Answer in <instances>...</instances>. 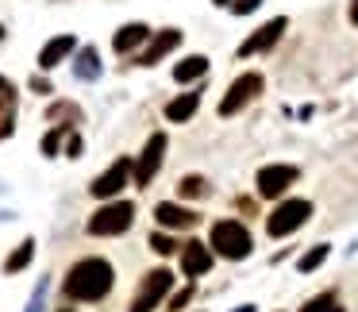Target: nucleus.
Masks as SVG:
<instances>
[{"label":"nucleus","instance_id":"1","mask_svg":"<svg viewBox=\"0 0 358 312\" xmlns=\"http://www.w3.org/2000/svg\"><path fill=\"white\" fill-rule=\"evenodd\" d=\"M112 266L104 258H81L70 274H66V293L78 297V301H101L112 289Z\"/></svg>","mask_w":358,"mask_h":312},{"label":"nucleus","instance_id":"2","mask_svg":"<svg viewBox=\"0 0 358 312\" xmlns=\"http://www.w3.org/2000/svg\"><path fill=\"white\" fill-rule=\"evenodd\" d=\"M212 250L224 258H247L250 255V232L239 220H220V224H212Z\"/></svg>","mask_w":358,"mask_h":312},{"label":"nucleus","instance_id":"3","mask_svg":"<svg viewBox=\"0 0 358 312\" xmlns=\"http://www.w3.org/2000/svg\"><path fill=\"white\" fill-rule=\"evenodd\" d=\"M312 216V204L301 201V197H293V201H281L278 208H273V216L266 220V232L273 235V239H285V235H293L296 227H304Z\"/></svg>","mask_w":358,"mask_h":312},{"label":"nucleus","instance_id":"4","mask_svg":"<svg viewBox=\"0 0 358 312\" xmlns=\"http://www.w3.org/2000/svg\"><path fill=\"white\" fill-rule=\"evenodd\" d=\"M135 220V204L131 201H112L104 204V208H96L93 216H89V235H120L127 232Z\"/></svg>","mask_w":358,"mask_h":312},{"label":"nucleus","instance_id":"5","mask_svg":"<svg viewBox=\"0 0 358 312\" xmlns=\"http://www.w3.org/2000/svg\"><path fill=\"white\" fill-rule=\"evenodd\" d=\"M258 93H262V73H243V78H235L231 89L224 93V101H220V116H235V112H243Z\"/></svg>","mask_w":358,"mask_h":312},{"label":"nucleus","instance_id":"6","mask_svg":"<svg viewBox=\"0 0 358 312\" xmlns=\"http://www.w3.org/2000/svg\"><path fill=\"white\" fill-rule=\"evenodd\" d=\"M170 285H173V274L170 270L147 274V281L139 285V293H135V301H131V309H127V312H150L166 293H170Z\"/></svg>","mask_w":358,"mask_h":312},{"label":"nucleus","instance_id":"7","mask_svg":"<svg viewBox=\"0 0 358 312\" xmlns=\"http://www.w3.org/2000/svg\"><path fill=\"white\" fill-rule=\"evenodd\" d=\"M162 155H166V135H162V132H155V135L147 139V147H143L139 162L131 166L135 185H150V178H155V173H158V166H162Z\"/></svg>","mask_w":358,"mask_h":312},{"label":"nucleus","instance_id":"8","mask_svg":"<svg viewBox=\"0 0 358 312\" xmlns=\"http://www.w3.org/2000/svg\"><path fill=\"white\" fill-rule=\"evenodd\" d=\"M127 178H131V162H127V158H116V162L89 185V193L101 197V201H112V197H120V189L127 185Z\"/></svg>","mask_w":358,"mask_h":312},{"label":"nucleus","instance_id":"9","mask_svg":"<svg viewBox=\"0 0 358 312\" xmlns=\"http://www.w3.org/2000/svg\"><path fill=\"white\" fill-rule=\"evenodd\" d=\"M293 181H296V166H285V162L262 166V170H258V193L262 197H281Z\"/></svg>","mask_w":358,"mask_h":312},{"label":"nucleus","instance_id":"10","mask_svg":"<svg viewBox=\"0 0 358 312\" xmlns=\"http://www.w3.org/2000/svg\"><path fill=\"white\" fill-rule=\"evenodd\" d=\"M285 27H289L285 16H278V20H270V24H262V27H258V31L239 47V58H250V55H262V50H270L273 43L281 39V31H285Z\"/></svg>","mask_w":358,"mask_h":312},{"label":"nucleus","instance_id":"11","mask_svg":"<svg viewBox=\"0 0 358 312\" xmlns=\"http://www.w3.org/2000/svg\"><path fill=\"white\" fill-rule=\"evenodd\" d=\"M181 270H185L189 278H201L204 270H212V250L196 239L185 243V247H181Z\"/></svg>","mask_w":358,"mask_h":312},{"label":"nucleus","instance_id":"12","mask_svg":"<svg viewBox=\"0 0 358 312\" xmlns=\"http://www.w3.org/2000/svg\"><path fill=\"white\" fill-rule=\"evenodd\" d=\"M178 43H181V31H158L155 39H150V47L139 55V66H158Z\"/></svg>","mask_w":358,"mask_h":312},{"label":"nucleus","instance_id":"13","mask_svg":"<svg viewBox=\"0 0 358 312\" xmlns=\"http://www.w3.org/2000/svg\"><path fill=\"white\" fill-rule=\"evenodd\" d=\"M73 47H78L73 35H58V39H50L47 47L39 50V66H43V70H55L58 62H66V58L73 55Z\"/></svg>","mask_w":358,"mask_h":312},{"label":"nucleus","instance_id":"14","mask_svg":"<svg viewBox=\"0 0 358 312\" xmlns=\"http://www.w3.org/2000/svg\"><path fill=\"white\" fill-rule=\"evenodd\" d=\"M150 39V27L147 24H124L116 35H112V47H116V55H127V50H135L139 43Z\"/></svg>","mask_w":358,"mask_h":312},{"label":"nucleus","instance_id":"15","mask_svg":"<svg viewBox=\"0 0 358 312\" xmlns=\"http://www.w3.org/2000/svg\"><path fill=\"white\" fill-rule=\"evenodd\" d=\"M155 220H158L162 227H193V224H196L193 212L181 208V204H173V201H162V204H158V208H155Z\"/></svg>","mask_w":358,"mask_h":312},{"label":"nucleus","instance_id":"16","mask_svg":"<svg viewBox=\"0 0 358 312\" xmlns=\"http://www.w3.org/2000/svg\"><path fill=\"white\" fill-rule=\"evenodd\" d=\"M196 108H201V93H181L166 104V120L170 124H185V120H193Z\"/></svg>","mask_w":358,"mask_h":312},{"label":"nucleus","instance_id":"17","mask_svg":"<svg viewBox=\"0 0 358 312\" xmlns=\"http://www.w3.org/2000/svg\"><path fill=\"white\" fill-rule=\"evenodd\" d=\"M208 73V58L204 55H189V58H181L178 66H173V78L185 85V81H196V78H204Z\"/></svg>","mask_w":358,"mask_h":312},{"label":"nucleus","instance_id":"18","mask_svg":"<svg viewBox=\"0 0 358 312\" xmlns=\"http://www.w3.org/2000/svg\"><path fill=\"white\" fill-rule=\"evenodd\" d=\"M73 73H78L81 81H96L101 78V55H96L93 47H85L78 55V62H73Z\"/></svg>","mask_w":358,"mask_h":312},{"label":"nucleus","instance_id":"19","mask_svg":"<svg viewBox=\"0 0 358 312\" xmlns=\"http://www.w3.org/2000/svg\"><path fill=\"white\" fill-rule=\"evenodd\" d=\"M31 258H35V243H31V239H24V243H20V247L8 255V262H4V270H8V274H20L27 262H31Z\"/></svg>","mask_w":358,"mask_h":312},{"label":"nucleus","instance_id":"20","mask_svg":"<svg viewBox=\"0 0 358 312\" xmlns=\"http://www.w3.org/2000/svg\"><path fill=\"white\" fill-rule=\"evenodd\" d=\"M324 258H327V243H316V247H312L308 255H301V262H296V270H301V274H312L316 266H324Z\"/></svg>","mask_w":358,"mask_h":312},{"label":"nucleus","instance_id":"21","mask_svg":"<svg viewBox=\"0 0 358 312\" xmlns=\"http://www.w3.org/2000/svg\"><path fill=\"white\" fill-rule=\"evenodd\" d=\"M301 312H343V304L335 301V293H320V297H312Z\"/></svg>","mask_w":358,"mask_h":312},{"label":"nucleus","instance_id":"22","mask_svg":"<svg viewBox=\"0 0 358 312\" xmlns=\"http://www.w3.org/2000/svg\"><path fill=\"white\" fill-rule=\"evenodd\" d=\"M43 309H47V278L35 285V293H31V301H27L24 312H43Z\"/></svg>","mask_w":358,"mask_h":312},{"label":"nucleus","instance_id":"23","mask_svg":"<svg viewBox=\"0 0 358 312\" xmlns=\"http://www.w3.org/2000/svg\"><path fill=\"white\" fill-rule=\"evenodd\" d=\"M58 147H62V127H58V132H47V139H43V155L55 158Z\"/></svg>","mask_w":358,"mask_h":312},{"label":"nucleus","instance_id":"24","mask_svg":"<svg viewBox=\"0 0 358 312\" xmlns=\"http://www.w3.org/2000/svg\"><path fill=\"white\" fill-rule=\"evenodd\" d=\"M150 247H155L158 255H173V250H178V243H173L170 235H150Z\"/></svg>","mask_w":358,"mask_h":312},{"label":"nucleus","instance_id":"25","mask_svg":"<svg viewBox=\"0 0 358 312\" xmlns=\"http://www.w3.org/2000/svg\"><path fill=\"white\" fill-rule=\"evenodd\" d=\"M178 189H181V197H201L204 193V181L201 178H185Z\"/></svg>","mask_w":358,"mask_h":312},{"label":"nucleus","instance_id":"26","mask_svg":"<svg viewBox=\"0 0 358 312\" xmlns=\"http://www.w3.org/2000/svg\"><path fill=\"white\" fill-rule=\"evenodd\" d=\"M258 4H262V0H231V4H227V8H231L235 16H250V12L258 8Z\"/></svg>","mask_w":358,"mask_h":312},{"label":"nucleus","instance_id":"27","mask_svg":"<svg viewBox=\"0 0 358 312\" xmlns=\"http://www.w3.org/2000/svg\"><path fill=\"white\" fill-rule=\"evenodd\" d=\"M189 297H193V289H181V293H178V297H173V301H170V309H173V312H181V309H185V304H189Z\"/></svg>","mask_w":358,"mask_h":312},{"label":"nucleus","instance_id":"28","mask_svg":"<svg viewBox=\"0 0 358 312\" xmlns=\"http://www.w3.org/2000/svg\"><path fill=\"white\" fill-rule=\"evenodd\" d=\"M66 155H70V158L81 155V139H78V135H70V143H66Z\"/></svg>","mask_w":358,"mask_h":312},{"label":"nucleus","instance_id":"29","mask_svg":"<svg viewBox=\"0 0 358 312\" xmlns=\"http://www.w3.org/2000/svg\"><path fill=\"white\" fill-rule=\"evenodd\" d=\"M0 101H4V104L12 101V85H8V81H4V78H0Z\"/></svg>","mask_w":358,"mask_h":312},{"label":"nucleus","instance_id":"30","mask_svg":"<svg viewBox=\"0 0 358 312\" xmlns=\"http://www.w3.org/2000/svg\"><path fill=\"white\" fill-rule=\"evenodd\" d=\"M350 24L358 27V0H350Z\"/></svg>","mask_w":358,"mask_h":312},{"label":"nucleus","instance_id":"31","mask_svg":"<svg viewBox=\"0 0 358 312\" xmlns=\"http://www.w3.org/2000/svg\"><path fill=\"white\" fill-rule=\"evenodd\" d=\"M0 220H12V212H8V208H0Z\"/></svg>","mask_w":358,"mask_h":312},{"label":"nucleus","instance_id":"32","mask_svg":"<svg viewBox=\"0 0 358 312\" xmlns=\"http://www.w3.org/2000/svg\"><path fill=\"white\" fill-rule=\"evenodd\" d=\"M235 312H255V304H243V309H235Z\"/></svg>","mask_w":358,"mask_h":312},{"label":"nucleus","instance_id":"33","mask_svg":"<svg viewBox=\"0 0 358 312\" xmlns=\"http://www.w3.org/2000/svg\"><path fill=\"white\" fill-rule=\"evenodd\" d=\"M212 4H231V0H212Z\"/></svg>","mask_w":358,"mask_h":312},{"label":"nucleus","instance_id":"34","mask_svg":"<svg viewBox=\"0 0 358 312\" xmlns=\"http://www.w3.org/2000/svg\"><path fill=\"white\" fill-rule=\"evenodd\" d=\"M58 312H73V309H58Z\"/></svg>","mask_w":358,"mask_h":312},{"label":"nucleus","instance_id":"35","mask_svg":"<svg viewBox=\"0 0 358 312\" xmlns=\"http://www.w3.org/2000/svg\"><path fill=\"white\" fill-rule=\"evenodd\" d=\"M0 39H4V27H0Z\"/></svg>","mask_w":358,"mask_h":312}]
</instances>
